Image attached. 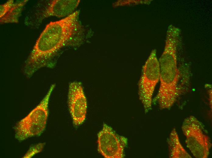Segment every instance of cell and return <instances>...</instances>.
<instances>
[{
  "label": "cell",
  "mask_w": 212,
  "mask_h": 158,
  "mask_svg": "<svg viewBox=\"0 0 212 158\" xmlns=\"http://www.w3.org/2000/svg\"><path fill=\"white\" fill-rule=\"evenodd\" d=\"M55 86V84H52L39 104L17 123L14 129L15 138L18 141L39 136L43 132L49 114L50 98Z\"/></svg>",
  "instance_id": "obj_3"
},
{
  "label": "cell",
  "mask_w": 212,
  "mask_h": 158,
  "mask_svg": "<svg viewBox=\"0 0 212 158\" xmlns=\"http://www.w3.org/2000/svg\"><path fill=\"white\" fill-rule=\"evenodd\" d=\"M174 43L170 41L167 44L159 63L160 85L154 101L162 109L170 108L176 101L178 94L179 72Z\"/></svg>",
  "instance_id": "obj_2"
},
{
  "label": "cell",
  "mask_w": 212,
  "mask_h": 158,
  "mask_svg": "<svg viewBox=\"0 0 212 158\" xmlns=\"http://www.w3.org/2000/svg\"><path fill=\"white\" fill-rule=\"evenodd\" d=\"M169 157L172 158H191L181 144L177 133L174 129L168 141Z\"/></svg>",
  "instance_id": "obj_9"
},
{
  "label": "cell",
  "mask_w": 212,
  "mask_h": 158,
  "mask_svg": "<svg viewBox=\"0 0 212 158\" xmlns=\"http://www.w3.org/2000/svg\"><path fill=\"white\" fill-rule=\"evenodd\" d=\"M68 102L73 123L75 126L82 124L85 120L87 101L82 83L74 81L69 85Z\"/></svg>",
  "instance_id": "obj_7"
},
{
  "label": "cell",
  "mask_w": 212,
  "mask_h": 158,
  "mask_svg": "<svg viewBox=\"0 0 212 158\" xmlns=\"http://www.w3.org/2000/svg\"><path fill=\"white\" fill-rule=\"evenodd\" d=\"M127 139L118 134L110 126L104 123L97 134V150L105 158H122Z\"/></svg>",
  "instance_id": "obj_6"
},
{
  "label": "cell",
  "mask_w": 212,
  "mask_h": 158,
  "mask_svg": "<svg viewBox=\"0 0 212 158\" xmlns=\"http://www.w3.org/2000/svg\"><path fill=\"white\" fill-rule=\"evenodd\" d=\"M159 80V64L153 50L143 68L138 84L139 98L145 113L152 108L153 93Z\"/></svg>",
  "instance_id": "obj_5"
},
{
  "label": "cell",
  "mask_w": 212,
  "mask_h": 158,
  "mask_svg": "<svg viewBox=\"0 0 212 158\" xmlns=\"http://www.w3.org/2000/svg\"><path fill=\"white\" fill-rule=\"evenodd\" d=\"M77 10L60 20L51 22L40 35L25 62L24 71L28 77L46 66L60 49L81 29Z\"/></svg>",
  "instance_id": "obj_1"
},
{
  "label": "cell",
  "mask_w": 212,
  "mask_h": 158,
  "mask_svg": "<svg viewBox=\"0 0 212 158\" xmlns=\"http://www.w3.org/2000/svg\"><path fill=\"white\" fill-rule=\"evenodd\" d=\"M28 1L23 0L14 2L5 15L0 19L1 23L17 22L23 7Z\"/></svg>",
  "instance_id": "obj_10"
},
{
  "label": "cell",
  "mask_w": 212,
  "mask_h": 158,
  "mask_svg": "<svg viewBox=\"0 0 212 158\" xmlns=\"http://www.w3.org/2000/svg\"><path fill=\"white\" fill-rule=\"evenodd\" d=\"M80 0H52L44 11L41 19L51 16L66 17L72 13L78 6Z\"/></svg>",
  "instance_id": "obj_8"
},
{
  "label": "cell",
  "mask_w": 212,
  "mask_h": 158,
  "mask_svg": "<svg viewBox=\"0 0 212 158\" xmlns=\"http://www.w3.org/2000/svg\"><path fill=\"white\" fill-rule=\"evenodd\" d=\"M45 143H40L32 147L24 156V158H30L42 150Z\"/></svg>",
  "instance_id": "obj_11"
},
{
  "label": "cell",
  "mask_w": 212,
  "mask_h": 158,
  "mask_svg": "<svg viewBox=\"0 0 212 158\" xmlns=\"http://www.w3.org/2000/svg\"><path fill=\"white\" fill-rule=\"evenodd\" d=\"M182 128L187 146L193 155L198 158L207 157L211 144L203 124L192 116L184 120Z\"/></svg>",
  "instance_id": "obj_4"
},
{
  "label": "cell",
  "mask_w": 212,
  "mask_h": 158,
  "mask_svg": "<svg viewBox=\"0 0 212 158\" xmlns=\"http://www.w3.org/2000/svg\"><path fill=\"white\" fill-rule=\"evenodd\" d=\"M14 3V0H10L4 4L0 5V19L5 15Z\"/></svg>",
  "instance_id": "obj_12"
}]
</instances>
